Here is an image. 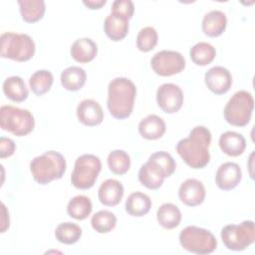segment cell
<instances>
[{
    "instance_id": "obj_1",
    "label": "cell",
    "mask_w": 255,
    "mask_h": 255,
    "mask_svg": "<svg viewBox=\"0 0 255 255\" xmlns=\"http://www.w3.org/2000/svg\"><path fill=\"white\" fill-rule=\"evenodd\" d=\"M210 130L203 126H197L190 130L187 137L177 142L176 151L191 168H203L210 160Z\"/></svg>"
},
{
    "instance_id": "obj_2",
    "label": "cell",
    "mask_w": 255,
    "mask_h": 255,
    "mask_svg": "<svg viewBox=\"0 0 255 255\" xmlns=\"http://www.w3.org/2000/svg\"><path fill=\"white\" fill-rule=\"evenodd\" d=\"M136 96L135 85L128 78L118 77L113 79L108 87L107 107L110 114L124 120L130 116Z\"/></svg>"
},
{
    "instance_id": "obj_3",
    "label": "cell",
    "mask_w": 255,
    "mask_h": 255,
    "mask_svg": "<svg viewBox=\"0 0 255 255\" xmlns=\"http://www.w3.org/2000/svg\"><path fill=\"white\" fill-rule=\"evenodd\" d=\"M66 159L56 150H48L34 157L30 162V171L39 184H48L61 178L66 171Z\"/></svg>"
},
{
    "instance_id": "obj_4",
    "label": "cell",
    "mask_w": 255,
    "mask_h": 255,
    "mask_svg": "<svg viewBox=\"0 0 255 255\" xmlns=\"http://www.w3.org/2000/svg\"><path fill=\"white\" fill-rule=\"evenodd\" d=\"M0 43L2 58L25 62L35 54V43L27 34L5 32L0 37Z\"/></svg>"
},
{
    "instance_id": "obj_5",
    "label": "cell",
    "mask_w": 255,
    "mask_h": 255,
    "mask_svg": "<svg viewBox=\"0 0 255 255\" xmlns=\"http://www.w3.org/2000/svg\"><path fill=\"white\" fill-rule=\"evenodd\" d=\"M179 243L184 250L198 255L210 254L217 247V240L209 230L194 225L181 230Z\"/></svg>"
},
{
    "instance_id": "obj_6",
    "label": "cell",
    "mask_w": 255,
    "mask_h": 255,
    "mask_svg": "<svg viewBox=\"0 0 255 255\" xmlns=\"http://www.w3.org/2000/svg\"><path fill=\"white\" fill-rule=\"evenodd\" d=\"M0 127L16 136H24L34 129L35 120L28 110L9 105L2 106L0 109Z\"/></svg>"
},
{
    "instance_id": "obj_7",
    "label": "cell",
    "mask_w": 255,
    "mask_h": 255,
    "mask_svg": "<svg viewBox=\"0 0 255 255\" xmlns=\"http://www.w3.org/2000/svg\"><path fill=\"white\" fill-rule=\"evenodd\" d=\"M253 108L254 100L251 93L238 91L226 103L223 110L224 119L232 126L244 127L251 120Z\"/></svg>"
},
{
    "instance_id": "obj_8",
    "label": "cell",
    "mask_w": 255,
    "mask_h": 255,
    "mask_svg": "<svg viewBox=\"0 0 255 255\" xmlns=\"http://www.w3.org/2000/svg\"><path fill=\"white\" fill-rule=\"evenodd\" d=\"M101 169L102 162L97 155H80L75 161L71 182L78 189H89L95 184Z\"/></svg>"
},
{
    "instance_id": "obj_9",
    "label": "cell",
    "mask_w": 255,
    "mask_h": 255,
    "mask_svg": "<svg viewBox=\"0 0 255 255\" xmlns=\"http://www.w3.org/2000/svg\"><path fill=\"white\" fill-rule=\"evenodd\" d=\"M221 239L229 250H245L255 241L254 222L252 220H244L239 224L225 225L221 230Z\"/></svg>"
},
{
    "instance_id": "obj_10",
    "label": "cell",
    "mask_w": 255,
    "mask_h": 255,
    "mask_svg": "<svg viewBox=\"0 0 255 255\" xmlns=\"http://www.w3.org/2000/svg\"><path fill=\"white\" fill-rule=\"evenodd\" d=\"M150 66L155 74L162 77H169L183 71L185 68V59L177 51L162 50L152 56Z\"/></svg>"
},
{
    "instance_id": "obj_11",
    "label": "cell",
    "mask_w": 255,
    "mask_h": 255,
    "mask_svg": "<svg viewBox=\"0 0 255 255\" xmlns=\"http://www.w3.org/2000/svg\"><path fill=\"white\" fill-rule=\"evenodd\" d=\"M183 92L178 85L165 83L156 91V102L158 107L166 114H173L179 111L183 104Z\"/></svg>"
},
{
    "instance_id": "obj_12",
    "label": "cell",
    "mask_w": 255,
    "mask_h": 255,
    "mask_svg": "<svg viewBox=\"0 0 255 255\" xmlns=\"http://www.w3.org/2000/svg\"><path fill=\"white\" fill-rule=\"evenodd\" d=\"M204 82L212 93L215 95H222L230 90L232 76L228 69L222 66H215L205 73Z\"/></svg>"
},
{
    "instance_id": "obj_13",
    "label": "cell",
    "mask_w": 255,
    "mask_h": 255,
    "mask_svg": "<svg viewBox=\"0 0 255 255\" xmlns=\"http://www.w3.org/2000/svg\"><path fill=\"white\" fill-rule=\"evenodd\" d=\"M242 178V171L238 163L227 161L222 163L215 174V183L222 190L235 188Z\"/></svg>"
},
{
    "instance_id": "obj_14",
    "label": "cell",
    "mask_w": 255,
    "mask_h": 255,
    "mask_svg": "<svg viewBox=\"0 0 255 255\" xmlns=\"http://www.w3.org/2000/svg\"><path fill=\"white\" fill-rule=\"evenodd\" d=\"M178 197L180 201L187 206H197L205 199L204 185L195 178H188L180 184Z\"/></svg>"
},
{
    "instance_id": "obj_15",
    "label": "cell",
    "mask_w": 255,
    "mask_h": 255,
    "mask_svg": "<svg viewBox=\"0 0 255 255\" xmlns=\"http://www.w3.org/2000/svg\"><path fill=\"white\" fill-rule=\"evenodd\" d=\"M77 118L81 124L88 127H95L103 122L104 112L98 102L86 99L80 102L77 107Z\"/></svg>"
},
{
    "instance_id": "obj_16",
    "label": "cell",
    "mask_w": 255,
    "mask_h": 255,
    "mask_svg": "<svg viewBox=\"0 0 255 255\" xmlns=\"http://www.w3.org/2000/svg\"><path fill=\"white\" fill-rule=\"evenodd\" d=\"M124 196L123 184L114 178H109L102 182L99 187L98 197L102 204L106 206H115L119 204Z\"/></svg>"
},
{
    "instance_id": "obj_17",
    "label": "cell",
    "mask_w": 255,
    "mask_h": 255,
    "mask_svg": "<svg viewBox=\"0 0 255 255\" xmlns=\"http://www.w3.org/2000/svg\"><path fill=\"white\" fill-rule=\"evenodd\" d=\"M218 143L220 149L229 156H239L246 148L245 137L241 133L232 130L221 133Z\"/></svg>"
},
{
    "instance_id": "obj_18",
    "label": "cell",
    "mask_w": 255,
    "mask_h": 255,
    "mask_svg": "<svg viewBox=\"0 0 255 255\" xmlns=\"http://www.w3.org/2000/svg\"><path fill=\"white\" fill-rule=\"evenodd\" d=\"M166 129L164 121L156 115H148L138 124L139 134L145 139H158Z\"/></svg>"
},
{
    "instance_id": "obj_19",
    "label": "cell",
    "mask_w": 255,
    "mask_h": 255,
    "mask_svg": "<svg viewBox=\"0 0 255 255\" xmlns=\"http://www.w3.org/2000/svg\"><path fill=\"white\" fill-rule=\"evenodd\" d=\"M227 18L220 10H211L207 12L202 19V31L208 37H218L226 29Z\"/></svg>"
},
{
    "instance_id": "obj_20",
    "label": "cell",
    "mask_w": 255,
    "mask_h": 255,
    "mask_svg": "<svg viewBox=\"0 0 255 255\" xmlns=\"http://www.w3.org/2000/svg\"><path fill=\"white\" fill-rule=\"evenodd\" d=\"M70 53L75 61L79 63H89L96 58L98 46L90 38H80L72 44Z\"/></svg>"
},
{
    "instance_id": "obj_21",
    "label": "cell",
    "mask_w": 255,
    "mask_h": 255,
    "mask_svg": "<svg viewBox=\"0 0 255 255\" xmlns=\"http://www.w3.org/2000/svg\"><path fill=\"white\" fill-rule=\"evenodd\" d=\"M164 178L162 171L149 160L143 163L138 170L139 182L148 189L159 188L162 185Z\"/></svg>"
},
{
    "instance_id": "obj_22",
    "label": "cell",
    "mask_w": 255,
    "mask_h": 255,
    "mask_svg": "<svg viewBox=\"0 0 255 255\" xmlns=\"http://www.w3.org/2000/svg\"><path fill=\"white\" fill-rule=\"evenodd\" d=\"M104 31L111 40L121 41L128 32V20L111 13L105 19Z\"/></svg>"
},
{
    "instance_id": "obj_23",
    "label": "cell",
    "mask_w": 255,
    "mask_h": 255,
    "mask_svg": "<svg viewBox=\"0 0 255 255\" xmlns=\"http://www.w3.org/2000/svg\"><path fill=\"white\" fill-rule=\"evenodd\" d=\"M2 88L4 95L13 102H23L29 95L24 80L19 76H11L5 79Z\"/></svg>"
},
{
    "instance_id": "obj_24",
    "label": "cell",
    "mask_w": 255,
    "mask_h": 255,
    "mask_svg": "<svg viewBox=\"0 0 255 255\" xmlns=\"http://www.w3.org/2000/svg\"><path fill=\"white\" fill-rule=\"evenodd\" d=\"M87 80V74L85 70L78 66H71L66 68L61 73V84L64 89L68 91L81 90Z\"/></svg>"
},
{
    "instance_id": "obj_25",
    "label": "cell",
    "mask_w": 255,
    "mask_h": 255,
    "mask_svg": "<svg viewBox=\"0 0 255 255\" xmlns=\"http://www.w3.org/2000/svg\"><path fill=\"white\" fill-rule=\"evenodd\" d=\"M126 211L135 217H141L145 215L151 207V200L145 193L136 191L128 195L126 200Z\"/></svg>"
},
{
    "instance_id": "obj_26",
    "label": "cell",
    "mask_w": 255,
    "mask_h": 255,
    "mask_svg": "<svg viewBox=\"0 0 255 255\" xmlns=\"http://www.w3.org/2000/svg\"><path fill=\"white\" fill-rule=\"evenodd\" d=\"M156 219L160 226L165 229L177 227L181 221V212L173 203H163L156 211Z\"/></svg>"
},
{
    "instance_id": "obj_27",
    "label": "cell",
    "mask_w": 255,
    "mask_h": 255,
    "mask_svg": "<svg viewBox=\"0 0 255 255\" xmlns=\"http://www.w3.org/2000/svg\"><path fill=\"white\" fill-rule=\"evenodd\" d=\"M18 5L22 19L28 23L39 21L46 11V5L43 0H19Z\"/></svg>"
},
{
    "instance_id": "obj_28",
    "label": "cell",
    "mask_w": 255,
    "mask_h": 255,
    "mask_svg": "<svg viewBox=\"0 0 255 255\" xmlns=\"http://www.w3.org/2000/svg\"><path fill=\"white\" fill-rule=\"evenodd\" d=\"M93 205L91 199L86 195H76L70 199L67 205L68 214L76 220L86 219L92 212Z\"/></svg>"
},
{
    "instance_id": "obj_29",
    "label": "cell",
    "mask_w": 255,
    "mask_h": 255,
    "mask_svg": "<svg viewBox=\"0 0 255 255\" xmlns=\"http://www.w3.org/2000/svg\"><path fill=\"white\" fill-rule=\"evenodd\" d=\"M189 55L194 64L198 66H206L214 60L216 50L209 43L198 42L190 48Z\"/></svg>"
},
{
    "instance_id": "obj_30",
    "label": "cell",
    "mask_w": 255,
    "mask_h": 255,
    "mask_svg": "<svg viewBox=\"0 0 255 255\" xmlns=\"http://www.w3.org/2000/svg\"><path fill=\"white\" fill-rule=\"evenodd\" d=\"M54 82L53 74L48 70H38L29 79V86L37 96H42L50 91Z\"/></svg>"
},
{
    "instance_id": "obj_31",
    "label": "cell",
    "mask_w": 255,
    "mask_h": 255,
    "mask_svg": "<svg viewBox=\"0 0 255 255\" xmlns=\"http://www.w3.org/2000/svg\"><path fill=\"white\" fill-rule=\"evenodd\" d=\"M55 236L59 242L71 245L79 241L82 236V229L76 223L63 222L56 227Z\"/></svg>"
},
{
    "instance_id": "obj_32",
    "label": "cell",
    "mask_w": 255,
    "mask_h": 255,
    "mask_svg": "<svg viewBox=\"0 0 255 255\" xmlns=\"http://www.w3.org/2000/svg\"><path fill=\"white\" fill-rule=\"evenodd\" d=\"M110 170L118 175H123L130 167V157L123 149H115L111 151L107 158Z\"/></svg>"
},
{
    "instance_id": "obj_33",
    "label": "cell",
    "mask_w": 255,
    "mask_h": 255,
    "mask_svg": "<svg viewBox=\"0 0 255 255\" xmlns=\"http://www.w3.org/2000/svg\"><path fill=\"white\" fill-rule=\"evenodd\" d=\"M91 225L98 233H109L116 227L117 217L109 210H100L92 216Z\"/></svg>"
},
{
    "instance_id": "obj_34",
    "label": "cell",
    "mask_w": 255,
    "mask_h": 255,
    "mask_svg": "<svg viewBox=\"0 0 255 255\" xmlns=\"http://www.w3.org/2000/svg\"><path fill=\"white\" fill-rule=\"evenodd\" d=\"M147 160L154 163L162 171L164 177L170 176L175 171L176 163L173 157L166 151H156L152 153Z\"/></svg>"
},
{
    "instance_id": "obj_35",
    "label": "cell",
    "mask_w": 255,
    "mask_h": 255,
    "mask_svg": "<svg viewBox=\"0 0 255 255\" xmlns=\"http://www.w3.org/2000/svg\"><path fill=\"white\" fill-rule=\"evenodd\" d=\"M158 36L153 27L147 26L139 30L136 37V47L141 52L151 51L157 44Z\"/></svg>"
},
{
    "instance_id": "obj_36",
    "label": "cell",
    "mask_w": 255,
    "mask_h": 255,
    "mask_svg": "<svg viewBox=\"0 0 255 255\" xmlns=\"http://www.w3.org/2000/svg\"><path fill=\"white\" fill-rule=\"evenodd\" d=\"M134 12V5L131 0H115L112 4V12L118 16L129 20Z\"/></svg>"
},
{
    "instance_id": "obj_37",
    "label": "cell",
    "mask_w": 255,
    "mask_h": 255,
    "mask_svg": "<svg viewBox=\"0 0 255 255\" xmlns=\"http://www.w3.org/2000/svg\"><path fill=\"white\" fill-rule=\"evenodd\" d=\"M15 149H16L15 142L11 138L5 137V136L0 137V157L1 158L11 156L14 153Z\"/></svg>"
},
{
    "instance_id": "obj_38",
    "label": "cell",
    "mask_w": 255,
    "mask_h": 255,
    "mask_svg": "<svg viewBox=\"0 0 255 255\" xmlns=\"http://www.w3.org/2000/svg\"><path fill=\"white\" fill-rule=\"evenodd\" d=\"M83 3L90 9H100L107 3V0H84Z\"/></svg>"
}]
</instances>
